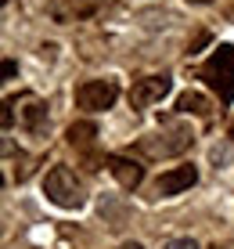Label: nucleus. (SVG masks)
I'll list each match as a JSON object with an SVG mask.
<instances>
[{"instance_id": "nucleus-1", "label": "nucleus", "mask_w": 234, "mask_h": 249, "mask_svg": "<svg viewBox=\"0 0 234 249\" xmlns=\"http://www.w3.org/2000/svg\"><path fill=\"white\" fill-rule=\"evenodd\" d=\"M43 195L58 206V210H80L86 202V192H83V181L72 174L68 166H54L43 181Z\"/></svg>"}, {"instance_id": "nucleus-2", "label": "nucleus", "mask_w": 234, "mask_h": 249, "mask_svg": "<svg viewBox=\"0 0 234 249\" xmlns=\"http://www.w3.org/2000/svg\"><path fill=\"white\" fill-rule=\"evenodd\" d=\"M202 80L220 94V101H234V44H220L202 65Z\"/></svg>"}, {"instance_id": "nucleus-3", "label": "nucleus", "mask_w": 234, "mask_h": 249, "mask_svg": "<svg viewBox=\"0 0 234 249\" xmlns=\"http://www.w3.org/2000/svg\"><path fill=\"white\" fill-rule=\"evenodd\" d=\"M191 141H195L191 130L173 126V130H166V134H148V137H141V152H148V156H155V159H166V156L184 152Z\"/></svg>"}, {"instance_id": "nucleus-4", "label": "nucleus", "mask_w": 234, "mask_h": 249, "mask_svg": "<svg viewBox=\"0 0 234 249\" xmlns=\"http://www.w3.org/2000/svg\"><path fill=\"white\" fill-rule=\"evenodd\" d=\"M119 98L116 80H86L76 87V105L86 108V112H101V108H112V101Z\"/></svg>"}, {"instance_id": "nucleus-5", "label": "nucleus", "mask_w": 234, "mask_h": 249, "mask_svg": "<svg viewBox=\"0 0 234 249\" xmlns=\"http://www.w3.org/2000/svg\"><path fill=\"white\" fill-rule=\"evenodd\" d=\"M169 90H173L169 76H144V80H137L134 87H130V105L134 108H148V105H155V101H162Z\"/></svg>"}, {"instance_id": "nucleus-6", "label": "nucleus", "mask_w": 234, "mask_h": 249, "mask_svg": "<svg viewBox=\"0 0 234 249\" xmlns=\"http://www.w3.org/2000/svg\"><path fill=\"white\" fill-rule=\"evenodd\" d=\"M195 181H198L195 166H177V170H169V174H162L159 181H155V192L159 195H180V192H187Z\"/></svg>"}, {"instance_id": "nucleus-7", "label": "nucleus", "mask_w": 234, "mask_h": 249, "mask_svg": "<svg viewBox=\"0 0 234 249\" xmlns=\"http://www.w3.org/2000/svg\"><path fill=\"white\" fill-rule=\"evenodd\" d=\"M105 166L112 170V177H116V181L123 184V188H137V184L144 181V170L137 166L134 159H123V156H108V162H105Z\"/></svg>"}, {"instance_id": "nucleus-8", "label": "nucleus", "mask_w": 234, "mask_h": 249, "mask_svg": "<svg viewBox=\"0 0 234 249\" xmlns=\"http://www.w3.org/2000/svg\"><path fill=\"white\" fill-rule=\"evenodd\" d=\"M22 126H25L29 134L43 137V134H47V126H50L47 105H43V101H36V98H29V101H25V108H22Z\"/></svg>"}, {"instance_id": "nucleus-9", "label": "nucleus", "mask_w": 234, "mask_h": 249, "mask_svg": "<svg viewBox=\"0 0 234 249\" xmlns=\"http://www.w3.org/2000/svg\"><path fill=\"white\" fill-rule=\"evenodd\" d=\"M177 108H180V112H191V116H209V112H213L209 98H205V94H198V90L180 94V98H177Z\"/></svg>"}, {"instance_id": "nucleus-10", "label": "nucleus", "mask_w": 234, "mask_h": 249, "mask_svg": "<svg viewBox=\"0 0 234 249\" xmlns=\"http://www.w3.org/2000/svg\"><path fill=\"white\" fill-rule=\"evenodd\" d=\"M94 137H98V126L94 123H72L68 126V144L72 148H90Z\"/></svg>"}, {"instance_id": "nucleus-11", "label": "nucleus", "mask_w": 234, "mask_h": 249, "mask_svg": "<svg viewBox=\"0 0 234 249\" xmlns=\"http://www.w3.org/2000/svg\"><path fill=\"white\" fill-rule=\"evenodd\" d=\"M166 249H198L195 238H173V242H166Z\"/></svg>"}, {"instance_id": "nucleus-12", "label": "nucleus", "mask_w": 234, "mask_h": 249, "mask_svg": "<svg viewBox=\"0 0 234 249\" xmlns=\"http://www.w3.org/2000/svg\"><path fill=\"white\" fill-rule=\"evenodd\" d=\"M54 44H47V47H40V58H43V62H54Z\"/></svg>"}, {"instance_id": "nucleus-13", "label": "nucleus", "mask_w": 234, "mask_h": 249, "mask_svg": "<svg viewBox=\"0 0 234 249\" xmlns=\"http://www.w3.org/2000/svg\"><path fill=\"white\" fill-rule=\"evenodd\" d=\"M15 72H18V65H15V62H4V80H15Z\"/></svg>"}, {"instance_id": "nucleus-14", "label": "nucleus", "mask_w": 234, "mask_h": 249, "mask_svg": "<svg viewBox=\"0 0 234 249\" xmlns=\"http://www.w3.org/2000/svg\"><path fill=\"white\" fill-rule=\"evenodd\" d=\"M119 249H144V246H141V242H123Z\"/></svg>"}, {"instance_id": "nucleus-15", "label": "nucleus", "mask_w": 234, "mask_h": 249, "mask_svg": "<svg viewBox=\"0 0 234 249\" xmlns=\"http://www.w3.org/2000/svg\"><path fill=\"white\" fill-rule=\"evenodd\" d=\"M187 4H209V0H187Z\"/></svg>"}, {"instance_id": "nucleus-16", "label": "nucleus", "mask_w": 234, "mask_h": 249, "mask_svg": "<svg viewBox=\"0 0 234 249\" xmlns=\"http://www.w3.org/2000/svg\"><path fill=\"white\" fill-rule=\"evenodd\" d=\"M213 249H227V246H213Z\"/></svg>"}, {"instance_id": "nucleus-17", "label": "nucleus", "mask_w": 234, "mask_h": 249, "mask_svg": "<svg viewBox=\"0 0 234 249\" xmlns=\"http://www.w3.org/2000/svg\"><path fill=\"white\" fill-rule=\"evenodd\" d=\"M4 4H7V0H4Z\"/></svg>"}]
</instances>
